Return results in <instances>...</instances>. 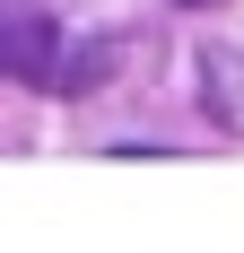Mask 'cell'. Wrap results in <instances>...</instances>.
<instances>
[{
  "label": "cell",
  "mask_w": 244,
  "mask_h": 253,
  "mask_svg": "<svg viewBox=\"0 0 244 253\" xmlns=\"http://www.w3.org/2000/svg\"><path fill=\"white\" fill-rule=\"evenodd\" d=\"M52 52H61V35H52L44 9L0 0V79H52Z\"/></svg>",
  "instance_id": "6da1fadb"
},
{
  "label": "cell",
  "mask_w": 244,
  "mask_h": 253,
  "mask_svg": "<svg viewBox=\"0 0 244 253\" xmlns=\"http://www.w3.org/2000/svg\"><path fill=\"white\" fill-rule=\"evenodd\" d=\"M192 9H209V0H192Z\"/></svg>",
  "instance_id": "7a4b0ae2"
}]
</instances>
